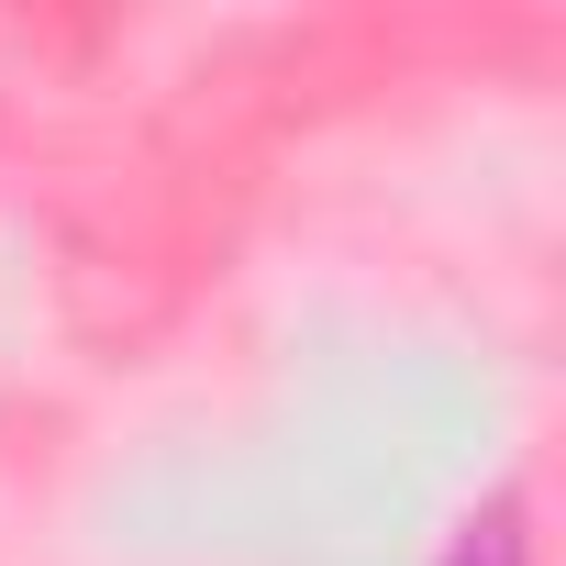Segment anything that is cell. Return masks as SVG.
Instances as JSON below:
<instances>
[{
	"label": "cell",
	"instance_id": "1",
	"mask_svg": "<svg viewBox=\"0 0 566 566\" xmlns=\"http://www.w3.org/2000/svg\"><path fill=\"white\" fill-rule=\"evenodd\" d=\"M444 566H533V533H522V489H500L455 544H444Z\"/></svg>",
	"mask_w": 566,
	"mask_h": 566
}]
</instances>
